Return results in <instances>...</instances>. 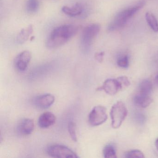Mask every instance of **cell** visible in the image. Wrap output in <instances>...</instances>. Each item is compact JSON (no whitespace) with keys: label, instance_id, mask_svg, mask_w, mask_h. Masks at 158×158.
I'll return each instance as SVG.
<instances>
[{"label":"cell","instance_id":"obj_1","mask_svg":"<svg viewBox=\"0 0 158 158\" xmlns=\"http://www.w3.org/2000/svg\"><path fill=\"white\" fill-rule=\"evenodd\" d=\"M77 26L73 25H63L55 27L50 34L46 46L50 49L57 48L65 44L78 31Z\"/></svg>","mask_w":158,"mask_h":158},{"label":"cell","instance_id":"obj_2","mask_svg":"<svg viewBox=\"0 0 158 158\" xmlns=\"http://www.w3.org/2000/svg\"><path fill=\"white\" fill-rule=\"evenodd\" d=\"M145 4L144 2H140L137 3L136 6L123 10L119 12L109 25L108 27L109 31H114L124 26L127 21L132 18L138 11L143 7Z\"/></svg>","mask_w":158,"mask_h":158},{"label":"cell","instance_id":"obj_3","mask_svg":"<svg viewBox=\"0 0 158 158\" xmlns=\"http://www.w3.org/2000/svg\"><path fill=\"white\" fill-rule=\"evenodd\" d=\"M127 114V109L123 102L118 101L114 104L110 112L113 128L114 129L119 128L122 125Z\"/></svg>","mask_w":158,"mask_h":158},{"label":"cell","instance_id":"obj_4","mask_svg":"<svg viewBox=\"0 0 158 158\" xmlns=\"http://www.w3.org/2000/svg\"><path fill=\"white\" fill-rule=\"evenodd\" d=\"M99 24H91L86 27L82 31L81 37V46L84 50H87L92 45L100 31Z\"/></svg>","mask_w":158,"mask_h":158},{"label":"cell","instance_id":"obj_5","mask_svg":"<svg viewBox=\"0 0 158 158\" xmlns=\"http://www.w3.org/2000/svg\"><path fill=\"white\" fill-rule=\"evenodd\" d=\"M46 152L49 156L53 158H79L77 154L70 148L59 144L48 146L46 149Z\"/></svg>","mask_w":158,"mask_h":158},{"label":"cell","instance_id":"obj_6","mask_svg":"<svg viewBox=\"0 0 158 158\" xmlns=\"http://www.w3.org/2000/svg\"><path fill=\"white\" fill-rule=\"evenodd\" d=\"M108 119L107 110L104 106L98 105L93 108L89 113L88 122L91 126L101 125Z\"/></svg>","mask_w":158,"mask_h":158},{"label":"cell","instance_id":"obj_7","mask_svg":"<svg viewBox=\"0 0 158 158\" xmlns=\"http://www.w3.org/2000/svg\"><path fill=\"white\" fill-rule=\"evenodd\" d=\"M124 88L119 77L117 78H110L104 81L100 87L98 88V90H104L107 94L114 95Z\"/></svg>","mask_w":158,"mask_h":158},{"label":"cell","instance_id":"obj_8","mask_svg":"<svg viewBox=\"0 0 158 158\" xmlns=\"http://www.w3.org/2000/svg\"><path fill=\"white\" fill-rule=\"evenodd\" d=\"M32 54L28 51H24L17 55L15 60V68L20 72L25 71L31 61Z\"/></svg>","mask_w":158,"mask_h":158},{"label":"cell","instance_id":"obj_9","mask_svg":"<svg viewBox=\"0 0 158 158\" xmlns=\"http://www.w3.org/2000/svg\"><path fill=\"white\" fill-rule=\"evenodd\" d=\"M55 97L51 94H46L36 97L34 104L40 109H46L49 108L54 103Z\"/></svg>","mask_w":158,"mask_h":158},{"label":"cell","instance_id":"obj_10","mask_svg":"<svg viewBox=\"0 0 158 158\" xmlns=\"http://www.w3.org/2000/svg\"><path fill=\"white\" fill-rule=\"evenodd\" d=\"M56 120V116L52 113L46 112L41 114L39 118L38 125L41 128H48L55 123Z\"/></svg>","mask_w":158,"mask_h":158},{"label":"cell","instance_id":"obj_11","mask_svg":"<svg viewBox=\"0 0 158 158\" xmlns=\"http://www.w3.org/2000/svg\"><path fill=\"white\" fill-rule=\"evenodd\" d=\"M35 129V123L32 119L25 118L23 119L18 125L19 133L25 135L32 134Z\"/></svg>","mask_w":158,"mask_h":158},{"label":"cell","instance_id":"obj_12","mask_svg":"<svg viewBox=\"0 0 158 158\" xmlns=\"http://www.w3.org/2000/svg\"><path fill=\"white\" fill-rule=\"evenodd\" d=\"M84 8L81 3H77L72 6H64L62 8V11L70 17H74L81 15L84 12Z\"/></svg>","mask_w":158,"mask_h":158},{"label":"cell","instance_id":"obj_13","mask_svg":"<svg viewBox=\"0 0 158 158\" xmlns=\"http://www.w3.org/2000/svg\"><path fill=\"white\" fill-rule=\"evenodd\" d=\"M152 101L153 100L150 97V95H145L139 92L134 98V102L135 105L141 108L148 107Z\"/></svg>","mask_w":158,"mask_h":158},{"label":"cell","instance_id":"obj_14","mask_svg":"<svg viewBox=\"0 0 158 158\" xmlns=\"http://www.w3.org/2000/svg\"><path fill=\"white\" fill-rule=\"evenodd\" d=\"M33 32V27L32 25H30L26 28L22 29L17 35L16 38L17 43L19 44H23L26 42Z\"/></svg>","mask_w":158,"mask_h":158},{"label":"cell","instance_id":"obj_15","mask_svg":"<svg viewBox=\"0 0 158 158\" xmlns=\"http://www.w3.org/2000/svg\"><path fill=\"white\" fill-rule=\"evenodd\" d=\"M139 93L145 95H150L152 91V84L148 79H144L139 84Z\"/></svg>","mask_w":158,"mask_h":158},{"label":"cell","instance_id":"obj_16","mask_svg":"<svg viewBox=\"0 0 158 158\" xmlns=\"http://www.w3.org/2000/svg\"><path fill=\"white\" fill-rule=\"evenodd\" d=\"M146 21L150 27L155 33L158 32V22L153 14L150 12L146 13Z\"/></svg>","mask_w":158,"mask_h":158},{"label":"cell","instance_id":"obj_17","mask_svg":"<svg viewBox=\"0 0 158 158\" xmlns=\"http://www.w3.org/2000/svg\"><path fill=\"white\" fill-rule=\"evenodd\" d=\"M39 2L38 0H27L26 4V11L30 14H34L38 10Z\"/></svg>","mask_w":158,"mask_h":158},{"label":"cell","instance_id":"obj_18","mask_svg":"<svg viewBox=\"0 0 158 158\" xmlns=\"http://www.w3.org/2000/svg\"><path fill=\"white\" fill-rule=\"evenodd\" d=\"M103 155L104 158H116V150L115 148L112 144L106 145L103 149Z\"/></svg>","mask_w":158,"mask_h":158},{"label":"cell","instance_id":"obj_19","mask_svg":"<svg viewBox=\"0 0 158 158\" xmlns=\"http://www.w3.org/2000/svg\"><path fill=\"white\" fill-rule=\"evenodd\" d=\"M68 132L72 139L75 142L77 141L76 125L74 122H71L68 124Z\"/></svg>","mask_w":158,"mask_h":158},{"label":"cell","instance_id":"obj_20","mask_svg":"<svg viewBox=\"0 0 158 158\" xmlns=\"http://www.w3.org/2000/svg\"><path fill=\"white\" fill-rule=\"evenodd\" d=\"M126 158H144V154L139 150H132L127 152L125 155Z\"/></svg>","mask_w":158,"mask_h":158},{"label":"cell","instance_id":"obj_21","mask_svg":"<svg viewBox=\"0 0 158 158\" xmlns=\"http://www.w3.org/2000/svg\"><path fill=\"white\" fill-rule=\"evenodd\" d=\"M117 64L119 67L123 68H128L129 66V60L127 55H124L119 57L117 60Z\"/></svg>","mask_w":158,"mask_h":158},{"label":"cell","instance_id":"obj_22","mask_svg":"<svg viewBox=\"0 0 158 158\" xmlns=\"http://www.w3.org/2000/svg\"><path fill=\"white\" fill-rule=\"evenodd\" d=\"M104 54H105V53L103 52L96 53L95 54V58L96 60L98 61L99 63L102 62L103 61Z\"/></svg>","mask_w":158,"mask_h":158},{"label":"cell","instance_id":"obj_23","mask_svg":"<svg viewBox=\"0 0 158 158\" xmlns=\"http://www.w3.org/2000/svg\"><path fill=\"white\" fill-rule=\"evenodd\" d=\"M155 146H156V148H157V150L158 151V138L156 139L155 141Z\"/></svg>","mask_w":158,"mask_h":158},{"label":"cell","instance_id":"obj_24","mask_svg":"<svg viewBox=\"0 0 158 158\" xmlns=\"http://www.w3.org/2000/svg\"><path fill=\"white\" fill-rule=\"evenodd\" d=\"M156 79H157V80L158 81V74L157 75V76H156Z\"/></svg>","mask_w":158,"mask_h":158}]
</instances>
